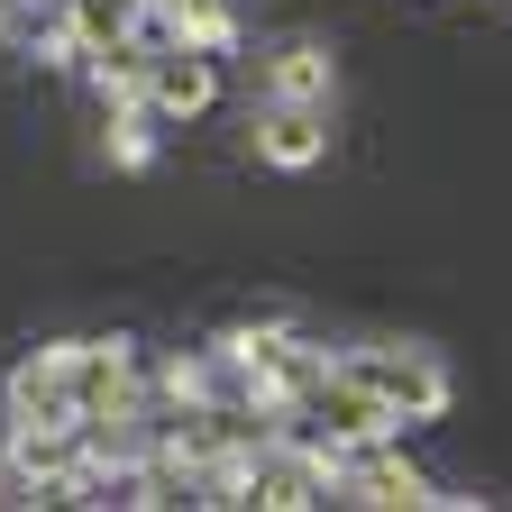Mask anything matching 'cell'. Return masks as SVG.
<instances>
[{"mask_svg":"<svg viewBox=\"0 0 512 512\" xmlns=\"http://www.w3.org/2000/svg\"><path fill=\"white\" fill-rule=\"evenodd\" d=\"M256 147H266L275 165H311V156H320V128H311L302 110H275V119H266V138H256Z\"/></svg>","mask_w":512,"mask_h":512,"instance_id":"6da1fadb","label":"cell"},{"mask_svg":"<svg viewBox=\"0 0 512 512\" xmlns=\"http://www.w3.org/2000/svg\"><path fill=\"white\" fill-rule=\"evenodd\" d=\"M156 101L165 110H202L211 101V64H192V55L183 64H156Z\"/></svg>","mask_w":512,"mask_h":512,"instance_id":"7a4b0ae2","label":"cell"},{"mask_svg":"<svg viewBox=\"0 0 512 512\" xmlns=\"http://www.w3.org/2000/svg\"><path fill=\"white\" fill-rule=\"evenodd\" d=\"M275 92H293V101H311V92H330V64H320L311 46H293V55L275 64Z\"/></svg>","mask_w":512,"mask_h":512,"instance_id":"3957f363","label":"cell"}]
</instances>
